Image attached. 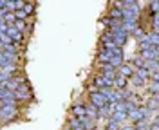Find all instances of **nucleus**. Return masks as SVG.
Listing matches in <instances>:
<instances>
[{
  "mask_svg": "<svg viewBox=\"0 0 159 130\" xmlns=\"http://www.w3.org/2000/svg\"><path fill=\"white\" fill-rule=\"evenodd\" d=\"M89 103L94 105V107H98L99 110L103 109V107H107V105H110L109 100H107V96H105V92L96 90V89H92L89 92Z\"/></svg>",
  "mask_w": 159,
  "mask_h": 130,
  "instance_id": "f257e3e1",
  "label": "nucleus"
},
{
  "mask_svg": "<svg viewBox=\"0 0 159 130\" xmlns=\"http://www.w3.org/2000/svg\"><path fill=\"white\" fill-rule=\"evenodd\" d=\"M148 114L150 112L143 105H138L136 109H132L127 114V119L130 121V125H136V123H139V121H143V119H148Z\"/></svg>",
  "mask_w": 159,
  "mask_h": 130,
  "instance_id": "f03ea898",
  "label": "nucleus"
},
{
  "mask_svg": "<svg viewBox=\"0 0 159 130\" xmlns=\"http://www.w3.org/2000/svg\"><path fill=\"white\" fill-rule=\"evenodd\" d=\"M6 36L9 38L11 43H15V45H24V33H20L16 27H13V25H7L6 27Z\"/></svg>",
  "mask_w": 159,
  "mask_h": 130,
  "instance_id": "7ed1b4c3",
  "label": "nucleus"
},
{
  "mask_svg": "<svg viewBox=\"0 0 159 130\" xmlns=\"http://www.w3.org/2000/svg\"><path fill=\"white\" fill-rule=\"evenodd\" d=\"M92 85H94L96 90H107V89H112L114 87V80H109V78H105L101 74H94Z\"/></svg>",
  "mask_w": 159,
  "mask_h": 130,
  "instance_id": "20e7f679",
  "label": "nucleus"
},
{
  "mask_svg": "<svg viewBox=\"0 0 159 130\" xmlns=\"http://www.w3.org/2000/svg\"><path fill=\"white\" fill-rule=\"evenodd\" d=\"M15 98H16V101H24V100H31V87H29V83L27 81H24V83H20L18 87L15 89Z\"/></svg>",
  "mask_w": 159,
  "mask_h": 130,
  "instance_id": "39448f33",
  "label": "nucleus"
},
{
  "mask_svg": "<svg viewBox=\"0 0 159 130\" xmlns=\"http://www.w3.org/2000/svg\"><path fill=\"white\" fill-rule=\"evenodd\" d=\"M0 116H2V119H6V121L15 119L18 116L16 105H4V107H0Z\"/></svg>",
  "mask_w": 159,
  "mask_h": 130,
  "instance_id": "423d86ee",
  "label": "nucleus"
},
{
  "mask_svg": "<svg viewBox=\"0 0 159 130\" xmlns=\"http://www.w3.org/2000/svg\"><path fill=\"white\" fill-rule=\"evenodd\" d=\"M70 116L72 118H83V116H87V103H74L72 107H70Z\"/></svg>",
  "mask_w": 159,
  "mask_h": 130,
  "instance_id": "0eeeda50",
  "label": "nucleus"
},
{
  "mask_svg": "<svg viewBox=\"0 0 159 130\" xmlns=\"http://www.w3.org/2000/svg\"><path fill=\"white\" fill-rule=\"evenodd\" d=\"M116 74H118V76H123V78H127V80H130V78H132V74H134V69L130 67L129 61H123L121 65H118Z\"/></svg>",
  "mask_w": 159,
  "mask_h": 130,
  "instance_id": "6e6552de",
  "label": "nucleus"
},
{
  "mask_svg": "<svg viewBox=\"0 0 159 130\" xmlns=\"http://www.w3.org/2000/svg\"><path fill=\"white\" fill-rule=\"evenodd\" d=\"M80 125H81V128L83 130H98V121L89 118V116H83V118H80Z\"/></svg>",
  "mask_w": 159,
  "mask_h": 130,
  "instance_id": "1a4fd4ad",
  "label": "nucleus"
},
{
  "mask_svg": "<svg viewBox=\"0 0 159 130\" xmlns=\"http://www.w3.org/2000/svg\"><path fill=\"white\" fill-rule=\"evenodd\" d=\"M143 107L148 110V112H157V96H147V100L143 103Z\"/></svg>",
  "mask_w": 159,
  "mask_h": 130,
  "instance_id": "9d476101",
  "label": "nucleus"
},
{
  "mask_svg": "<svg viewBox=\"0 0 159 130\" xmlns=\"http://www.w3.org/2000/svg\"><path fill=\"white\" fill-rule=\"evenodd\" d=\"M129 80L127 78H123V76H118L116 74V78H114V89L116 90H127L129 89Z\"/></svg>",
  "mask_w": 159,
  "mask_h": 130,
  "instance_id": "9b49d317",
  "label": "nucleus"
},
{
  "mask_svg": "<svg viewBox=\"0 0 159 130\" xmlns=\"http://www.w3.org/2000/svg\"><path fill=\"white\" fill-rule=\"evenodd\" d=\"M0 16H2V22H4L6 25H13L15 20H16L15 11H4V13H0Z\"/></svg>",
  "mask_w": 159,
  "mask_h": 130,
  "instance_id": "f8f14e48",
  "label": "nucleus"
},
{
  "mask_svg": "<svg viewBox=\"0 0 159 130\" xmlns=\"http://www.w3.org/2000/svg\"><path fill=\"white\" fill-rule=\"evenodd\" d=\"M87 116L89 118H92V119H101V110L98 109V107H94V105H90V103H87Z\"/></svg>",
  "mask_w": 159,
  "mask_h": 130,
  "instance_id": "ddd939ff",
  "label": "nucleus"
},
{
  "mask_svg": "<svg viewBox=\"0 0 159 130\" xmlns=\"http://www.w3.org/2000/svg\"><path fill=\"white\" fill-rule=\"evenodd\" d=\"M129 83H132V87H136V89H145V85H147L148 81H145L143 78H139L138 74L134 72V74H132V78L129 80Z\"/></svg>",
  "mask_w": 159,
  "mask_h": 130,
  "instance_id": "4468645a",
  "label": "nucleus"
},
{
  "mask_svg": "<svg viewBox=\"0 0 159 130\" xmlns=\"http://www.w3.org/2000/svg\"><path fill=\"white\" fill-rule=\"evenodd\" d=\"M147 33H148V31L141 29V27H138V25L130 31V34H132V36H134L138 42H143V40H145V38H147Z\"/></svg>",
  "mask_w": 159,
  "mask_h": 130,
  "instance_id": "2eb2a0df",
  "label": "nucleus"
},
{
  "mask_svg": "<svg viewBox=\"0 0 159 130\" xmlns=\"http://www.w3.org/2000/svg\"><path fill=\"white\" fill-rule=\"evenodd\" d=\"M130 63V67H132V69L134 70H138V69H145V60H143V58H141V56H134V58H132V60L129 61Z\"/></svg>",
  "mask_w": 159,
  "mask_h": 130,
  "instance_id": "dca6fc26",
  "label": "nucleus"
},
{
  "mask_svg": "<svg viewBox=\"0 0 159 130\" xmlns=\"http://www.w3.org/2000/svg\"><path fill=\"white\" fill-rule=\"evenodd\" d=\"M22 11L27 15V18H31V16L34 15V2H29V0H25V2H24V7H22Z\"/></svg>",
  "mask_w": 159,
  "mask_h": 130,
  "instance_id": "f3484780",
  "label": "nucleus"
},
{
  "mask_svg": "<svg viewBox=\"0 0 159 130\" xmlns=\"http://www.w3.org/2000/svg\"><path fill=\"white\" fill-rule=\"evenodd\" d=\"M145 94H147V96H157V92H159V85L157 83H152V81H150V85L148 83H147V85H145Z\"/></svg>",
  "mask_w": 159,
  "mask_h": 130,
  "instance_id": "a211bd4d",
  "label": "nucleus"
},
{
  "mask_svg": "<svg viewBox=\"0 0 159 130\" xmlns=\"http://www.w3.org/2000/svg\"><path fill=\"white\" fill-rule=\"evenodd\" d=\"M13 27H16L20 33H25V31L29 29V24H27V20H15Z\"/></svg>",
  "mask_w": 159,
  "mask_h": 130,
  "instance_id": "6ab92c4d",
  "label": "nucleus"
},
{
  "mask_svg": "<svg viewBox=\"0 0 159 130\" xmlns=\"http://www.w3.org/2000/svg\"><path fill=\"white\" fill-rule=\"evenodd\" d=\"M119 128H121V125H119V123H116L114 119L107 118V121H105V130H119Z\"/></svg>",
  "mask_w": 159,
  "mask_h": 130,
  "instance_id": "aec40b11",
  "label": "nucleus"
},
{
  "mask_svg": "<svg viewBox=\"0 0 159 130\" xmlns=\"http://www.w3.org/2000/svg\"><path fill=\"white\" fill-rule=\"evenodd\" d=\"M134 72L138 74L139 78H143L145 81H148V76H150V72H148L147 69H138V70H134Z\"/></svg>",
  "mask_w": 159,
  "mask_h": 130,
  "instance_id": "412c9836",
  "label": "nucleus"
},
{
  "mask_svg": "<svg viewBox=\"0 0 159 130\" xmlns=\"http://www.w3.org/2000/svg\"><path fill=\"white\" fill-rule=\"evenodd\" d=\"M119 130H136V127L129 123V125H121V128H119Z\"/></svg>",
  "mask_w": 159,
  "mask_h": 130,
  "instance_id": "4be33fe9",
  "label": "nucleus"
},
{
  "mask_svg": "<svg viewBox=\"0 0 159 130\" xmlns=\"http://www.w3.org/2000/svg\"><path fill=\"white\" fill-rule=\"evenodd\" d=\"M4 47H6V42L0 40V51H4Z\"/></svg>",
  "mask_w": 159,
  "mask_h": 130,
  "instance_id": "5701e85b",
  "label": "nucleus"
},
{
  "mask_svg": "<svg viewBox=\"0 0 159 130\" xmlns=\"http://www.w3.org/2000/svg\"><path fill=\"white\" fill-rule=\"evenodd\" d=\"M63 130H69V128H63Z\"/></svg>",
  "mask_w": 159,
  "mask_h": 130,
  "instance_id": "b1692460",
  "label": "nucleus"
},
{
  "mask_svg": "<svg viewBox=\"0 0 159 130\" xmlns=\"http://www.w3.org/2000/svg\"><path fill=\"white\" fill-rule=\"evenodd\" d=\"M0 87H2V83H0Z\"/></svg>",
  "mask_w": 159,
  "mask_h": 130,
  "instance_id": "393cba45",
  "label": "nucleus"
}]
</instances>
